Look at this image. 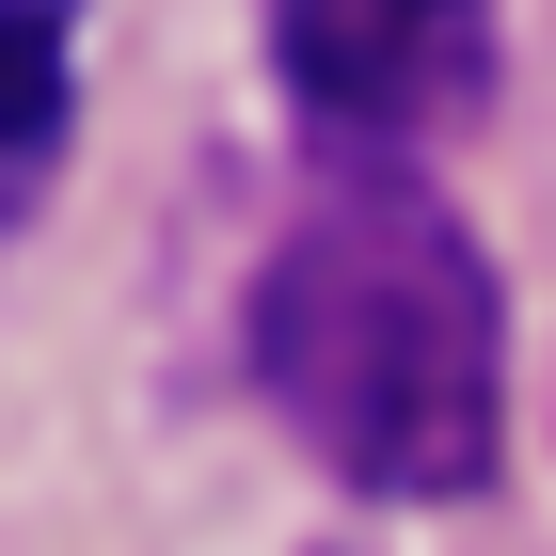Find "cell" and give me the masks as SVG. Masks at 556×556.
Wrapping results in <instances>:
<instances>
[{"label":"cell","mask_w":556,"mask_h":556,"mask_svg":"<svg viewBox=\"0 0 556 556\" xmlns=\"http://www.w3.org/2000/svg\"><path fill=\"white\" fill-rule=\"evenodd\" d=\"M255 382L270 414L397 509H445L509 445V302L429 191L366 175L270 239L255 270Z\"/></svg>","instance_id":"6da1fadb"},{"label":"cell","mask_w":556,"mask_h":556,"mask_svg":"<svg viewBox=\"0 0 556 556\" xmlns=\"http://www.w3.org/2000/svg\"><path fill=\"white\" fill-rule=\"evenodd\" d=\"M270 64L318 128H429L493 80V0H270Z\"/></svg>","instance_id":"7a4b0ae2"},{"label":"cell","mask_w":556,"mask_h":556,"mask_svg":"<svg viewBox=\"0 0 556 556\" xmlns=\"http://www.w3.org/2000/svg\"><path fill=\"white\" fill-rule=\"evenodd\" d=\"M64 48H80V0H0V175L64 143Z\"/></svg>","instance_id":"3957f363"}]
</instances>
